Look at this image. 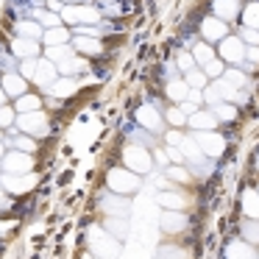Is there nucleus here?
Instances as JSON below:
<instances>
[{"label":"nucleus","instance_id":"f257e3e1","mask_svg":"<svg viewBox=\"0 0 259 259\" xmlns=\"http://www.w3.org/2000/svg\"><path fill=\"white\" fill-rule=\"evenodd\" d=\"M87 245H90V251L95 253L98 259H117V253H120L117 237H112L106 229H98V226H92V229H90Z\"/></svg>","mask_w":259,"mask_h":259},{"label":"nucleus","instance_id":"f03ea898","mask_svg":"<svg viewBox=\"0 0 259 259\" xmlns=\"http://www.w3.org/2000/svg\"><path fill=\"white\" fill-rule=\"evenodd\" d=\"M106 184H109V190H112V192H120V195H134V192L140 190L142 181H140V176H137L134 170L114 167V170H109Z\"/></svg>","mask_w":259,"mask_h":259},{"label":"nucleus","instance_id":"7ed1b4c3","mask_svg":"<svg viewBox=\"0 0 259 259\" xmlns=\"http://www.w3.org/2000/svg\"><path fill=\"white\" fill-rule=\"evenodd\" d=\"M101 209L103 214H112V218H128L131 212V201L120 192H101Z\"/></svg>","mask_w":259,"mask_h":259},{"label":"nucleus","instance_id":"20e7f679","mask_svg":"<svg viewBox=\"0 0 259 259\" xmlns=\"http://www.w3.org/2000/svg\"><path fill=\"white\" fill-rule=\"evenodd\" d=\"M223 259H259V253H256V245H253V242L242 240V237L240 240L231 237L223 248Z\"/></svg>","mask_w":259,"mask_h":259},{"label":"nucleus","instance_id":"39448f33","mask_svg":"<svg viewBox=\"0 0 259 259\" xmlns=\"http://www.w3.org/2000/svg\"><path fill=\"white\" fill-rule=\"evenodd\" d=\"M195 140H198V145H201V151L206 153L209 159H218V156H223V151H226V137H220V134H212V131H198V134H195Z\"/></svg>","mask_w":259,"mask_h":259},{"label":"nucleus","instance_id":"423d86ee","mask_svg":"<svg viewBox=\"0 0 259 259\" xmlns=\"http://www.w3.org/2000/svg\"><path fill=\"white\" fill-rule=\"evenodd\" d=\"M125 164H128V167H134L137 173H145V170H151V167H153L151 156H148V148L134 145V142H131L128 148H125Z\"/></svg>","mask_w":259,"mask_h":259},{"label":"nucleus","instance_id":"0eeeda50","mask_svg":"<svg viewBox=\"0 0 259 259\" xmlns=\"http://www.w3.org/2000/svg\"><path fill=\"white\" fill-rule=\"evenodd\" d=\"M3 170H6V173H25V170H31V164H34V159L28 156V153L25 151H17V148H14L12 153H6V156H3Z\"/></svg>","mask_w":259,"mask_h":259},{"label":"nucleus","instance_id":"6e6552de","mask_svg":"<svg viewBox=\"0 0 259 259\" xmlns=\"http://www.w3.org/2000/svg\"><path fill=\"white\" fill-rule=\"evenodd\" d=\"M20 128H25L28 134H34V137H45L48 134V120H45V114L42 112H25V114H20Z\"/></svg>","mask_w":259,"mask_h":259},{"label":"nucleus","instance_id":"1a4fd4ad","mask_svg":"<svg viewBox=\"0 0 259 259\" xmlns=\"http://www.w3.org/2000/svg\"><path fill=\"white\" fill-rule=\"evenodd\" d=\"M187 226H190V218H187V214H181L179 209H164V214H162V231H167V234H181Z\"/></svg>","mask_w":259,"mask_h":259},{"label":"nucleus","instance_id":"9d476101","mask_svg":"<svg viewBox=\"0 0 259 259\" xmlns=\"http://www.w3.org/2000/svg\"><path fill=\"white\" fill-rule=\"evenodd\" d=\"M64 12V20H67L70 25H75L81 20V23H101V12H98L95 6H81V9H62Z\"/></svg>","mask_w":259,"mask_h":259},{"label":"nucleus","instance_id":"9b49d317","mask_svg":"<svg viewBox=\"0 0 259 259\" xmlns=\"http://www.w3.org/2000/svg\"><path fill=\"white\" fill-rule=\"evenodd\" d=\"M137 123L148 131H162V114H159L151 103H145V106L137 109Z\"/></svg>","mask_w":259,"mask_h":259},{"label":"nucleus","instance_id":"f8f14e48","mask_svg":"<svg viewBox=\"0 0 259 259\" xmlns=\"http://www.w3.org/2000/svg\"><path fill=\"white\" fill-rule=\"evenodd\" d=\"M0 184H3V190H6V192H14V195H20V192H28L31 187H34V176L14 179V173H0Z\"/></svg>","mask_w":259,"mask_h":259},{"label":"nucleus","instance_id":"ddd939ff","mask_svg":"<svg viewBox=\"0 0 259 259\" xmlns=\"http://www.w3.org/2000/svg\"><path fill=\"white\" fill-rule=\"evenodd\" d=\"M201 34L206 36L209 42H220V39H226V36H229V31H226V23L220 17H206L201 23Z\"/></svg>","mask_w":259,"mask_h":259},{"label":"nucleus","instance_id":"4468645a","mask_svg":"<svg viewBox=\"0 0 259 259\" xmlns=\"http://www.w3.org/2000/svg\"><path fill=\"white\" fill-rule=\"evenodd\" d=\"M181 153H184V159H187V164H203L206 162V153L201 151V145H198V140H192V137H184V140H181Z\"/></svg>","mask_w":259,"mask_h":259},{"label":"nucleus","instance_id":"2eb2a0df","mask_svg":"<svg viewBox=\"0 0 259 259\" xmlns=\"http://www.w3.org/2000/svg\"><path fill=\"white\" fill-rule=\"evenodd\" d=\"M220 53H223L229 62H242L245 59V45H242L240 36H226V39H220Z\"/></svg>","mask_w":259,"mask_h":259},{"label":"nucleus","instance_id":"dca6fc26","mask_svg":"<svg viewBox=\"0 0 259 259\" xmlns=\"http://www.w3.org/2000/svg\"><path fill=\"white\" fill-rule=\"evenodd\" d=\"M12 53H14V56H23V59H34L36 53H39V45H36V39L17 36V39L12 42Z\"/></svg>","mask_w":259,"mask_h":259},{"label":"nucleus","instance_id":"f3484780","mask_svg":"<svg viewBox=\"0 0 259 259\" xmlns=\"http://www.w3.org/2000/svg\"><path fill=\"white\" fill-rule=\"evenodd\" d=\"M56 73H59V67H53V62H36L34 81H36V84H42V87H51L53 78H56Z\"/></svg>","mask_w":259,"mask_h":259},{"label":"nucleus","instance_id":"a211bd4d","mask_svg":"<svg viewBox=\"0 0 259 259\" xmlns=\"http://www.w3.org/2000/svg\"><path fill=\"white\" fill-rule=\"evenodd\" d=\"M212 12H214V17H220V20H234L237 12H240V0H214Z\"/></svg>","mask_w":259,"mask_h":259},{"label":"nucleus","instance_id":"6ab92c4d","mask_svg":"<svg viewBox=\"0 0 259 259\" xmlns=\"http://www.w3.org/2000/svg\"><path fill=\"white\" fill-rule=\"evenodd\" d=\"M3 90L12 98H23L25 95V78L23 75H14V73H6L3 75Z\"/></svg>","mask_w":259,"mask_h":259},{"label":"nucleus","instance_id":"aec40b11","mask_svg":"<svg viewBox=\"0 0 259 259\" xmlns=\"http://www.w3.org/2000/svg\"><path fill=\"white\" fill-rule=\"evenodd\" d=\"M187 123H190L192 128H198V131H212L214 125H218V117H214L212 112H195V114L187 117Z\"/></svg>","mask_w":259,"mask_h":259},{"label":"nucleus","instance_id":"412c9836","mask_svg":"<svg viewBox=\"0 0 259 259\" xmlns=\"http://www.w3.org/2000/svg\"><path fill=\"white\" fill-rule=\"evenodd\" d=\"M75 90H78L75 78H59V81H53V84L48 87V92H51V95H56V98H67V95H73Z\"/></svg>","mask_w":259,"mask_h":259},{"label":"nucleus","instance_id":"4be33fe9","mask_svg":"<svg viewBox=\"0 0 259 259\" xmlns=\"http://www.w3.org/2000/svg\"><path fill=\"white\" fill-rule=\"evenodd\" d=\"M75 51L87 53V56H98L103 48H101V42H98V36H78V39H75Z\"/></svg>","mask_w":259,"mask_h":259},{"label":"nucleus","instance_id":"5701e85b","mask_svg":"<svg viewBox=\"0 0 259 259\" xmlns=\"http://www.w3.org/2000/svg\"><path fill=\"white\" fill-rule=\"evenodd\" d=\"M103 229H106L109 234H114L117 240H123V237L128 234V223H125V218H112V214L106 218V223H103Z\"/></svg>","mask_w":259,"mask_h":259},{"label":"nucleus","instance_id":"b1692460","mask_svg":"<svg viewBox=\"0 0 259 259\" xmlns=\"http://www.w3.org/2000/svg\"><path fill=\"white\" fill-rule=\"evenodd\" d=\"M242 212H245L248 218L259 220V192L248 190L245 195H242Z\"/></svg>","mask_w":259,"mask_h":259},{"label":"nucleus","instance_id":"393cba45","mask_svg":"<svg viewBox=\"0 0 259 259\" xmlns=\"http://www.w3.org/2000/svg\"><path fill=\"white\" fill-rule=\"evenodd\" d=\"M187 92H190V87H187V81H167V98H173L176 103H184L187 101Z\"/></svg>","mask_w":259,"mask_h":259},{"label":"nucleus","instance_id":"a878e982","mask_svg":"<svg viewBox=\"0 0 259 259\" xmlns=\"http://www.w3.org/2000/svg\"><path fill=\"white\" fill-rule=\"evenodd\" d=\"M212 114L218 120H223V123H231V120L237 117V106H234V103H223V101H220L218 106H212Z\"/></svg>","mask_w":259,"mask_h":259},{"label":"nucleus","instance_id":"bb28decb","mask_svg":"<svg viewBox=\"0 0 259 259\" xmlns=\"http://www.w3.org/2000/svg\"><path fill=\"white\" fill-rule=\"evenodd\" d=\"M240 231H242V240H248V242H253V245H259V220L248 218L245 223L240 226Z\"/></svg>","mask_w":259,"mask_h":259},{"label":"nucleus","instance_id":"cd10ccee","mask_svg":"<svg viewBox=\"0 0 259 259\" xmlns=\"http://www.w3.org/2000/svg\"><path fill=\"white\" fill-rule=\"evenodd\" d=\"M17 34L25 36V39H39L42 28L36 23H31V20H20V23H17Z\"/></svg>","mask_w":259,"mask_h":259},{"label":"nucleus","instance_id":"c85d7f7f","mask_svg":"<svg viewBox=\"0 0 259 259\" xmlns=\"http://www.w3.org/2000/svg\"><path fill=\"white\" fill-rule=\"evenodd\" d=\"M67 39H70V34H67L64 28H59V25H56V28H48V34H45V42H48L51 48H59V45H64Z\"/></svg>","mask_w":259,"mask_h":259},{"label":"nucleus","instance_id":"c756f323","mask_svg":"<svg viewBox=\"0 0 259 259\" xmlns=\"http://www.w3.org/2000/svg\"><path fill=\"white\" fill-rule=\"evenodd\" d=\"M159 203H162L164 209H184V198H181L179 192H162V195H159Z\"/></svg>","mask_w":259,"mask_h":259},{"label":"nucleus","instance_id":"7c9ffc66","mask_svg":"<svg viewBox=\"0 0 259 259\" xmlns=\"http://www.w3.org/2000/svg\"><path fill=\"white\" fill-rule=\"evenodd\" d=\"M34 20H39L45 28H56L59 25V17H56V12H51V9H34Z\"/></svg>","mask_w":259,"mask_h":259},{"label":"nucleus","instance_id":"2f4dec72","mask_svg":"<svg viewBox=\"0 0 259 259\" xmlns=\"http://www.w3.org/2000/svg\"><path fill=\"white\" fill-rule=\"evenodd\" d=\"M17 109L20 114H25V112H36V109H39V98L36 95H23V98H17Z\"/></svg>","mask_w":259,"mask_h":259},{"label":"nucleus","instance_id":"473e14b6","mask_svg":"<svg viewBox=\"0 0 259 259\" xmlns=\"http://www.w3.org/2000/svg\"><path fill=\"white\" fill-rule=\"evenodd\" d=\"M206 73H201V70H192V73H187V87L190 90H203L206 87Z\"/></svg>","mask_w":259,"mask_h":259},{"label":"nucleus","instance_id":"72a5a7b5","mask_svg":"<svg viewBox=\"0 0 259 259\" xmlns=\"http://www.w3.org/2000/svg\"><path fill=\"white\" fill-rule=\"evenodd\" d=\"M192 56H195V62L209 64L214 59V53H212V48H209V45H195V48H192Z\"/></svg>","mask_w":259,"mask_h":259},{"label":"nucleus","instance_id":"f704fd0d","mask_svg":"<svg viewBox=\"0 0 259 259\" xmlns=\"http://www.w3.org/2000/svg\"><path fill=\"white\" fill-rule=\"evenodd\" d=\"M242 20H245L248 28H256L259 31V3H251V6L245 9V17H242Z\"/></svg>","mask_w":259,"mask_h":259},{"label":"nucleus","instance_id":"c9c22d12","mask_svg":"<svg viewBox=\"0 0 259 259\" xmlns=\"http://www.w3.org/2000/svg\"><path fill=\"white\" fill-rule=\"evenodd\" d=\"M179 70L181 73H192V70H198V62H195V56H190V53H181L179 56Z\"/></svg>","mask_w":259,"mask_h":259},{"label":"nucleus","instance_id":"e433bc0d","mask_svg":"<svg viewBox=\"0 0 259 259\" xmlns=\"http://www.w3.org/2000/svg\"><path fill=\"white\" fill-rule=\"evenodd\" d=\"M203 67H206L203 73H206L209 78H223V73H226V70H223V62H218V59H212V62L203 64Z\"/></svg>","mask_w":259,"mask_h":259},{"label":"nucleus","instance_id":"4c0bfd02","mask_svg":"<svg viewBox=\"0 0 259 259\" xmlns=\"http://www.w3.org/2000/svg\"><path fill=\"white\" fill-rule=\"evenodd\" d=\"M167 176L173 181H179V184H187L190 181V173H187L184 167H179V164H173V167H167Z\"/></svg>","mask_w":259,"mask_h":259},{"label":"nucleus","instance_id":"58836bf2","mask_svg":"<svg viewBox=\"0 0 259 259\" xmlns=\"http://www.w3.org/2000/svg\"><path fill=\"white\" fill-rule=\"evenodd\" d=\"M159 259H184V251L179 245H164L159 251Z\"/></svg>","mask_w":259,"mask_h":259},{"label":"nucleus","instance_id":"ea45409f","mask_svg":"<svg viewBox=\"0 0 259 259\" xmlns=\"http://www.w3.org/2000/svg\"><path fill=\"white\" fill-rule=\"evenodd\" d=\"M203 101H206L209 106H218V103L223 101V95H220V90H218V87H209V90L203 92Z\"/></svg>","mask_w":259,"mask_h":259},{"label":"nucleus","instance_id":"a19ab883","mask_svg":"<svg viewBox=\"0 0 259 259\" xmlns=\"http://www.w3.org/2000/svg\"><path fill=\"white\" fill-rule=\"evenodd\" d=\"M167 120L173 125H181V123H187V114L181 112V109H167Z\"/></svg>","mask_w":259,"mask_h":259},{"label":"nucleus","instance_id":"79ce46f5","mask_svg":"<svg viewBox=\"0 0 259 259\" xmlns=\"http://www.w3.org/2000/svg\"><path fill=\"white\" fill-rule=\"evenodd\" d=\"M223 75H226V81H229V84H234V87H242V84H245V75H242V73L229 70V73H223Z\"/></svg>","mask_w":259,"mask_h":259},{"label":"nucleus","instance_id":"37998d69","mask_svg":"<svg viewBox=\"0 0 259 259\" xmlns=\"http://www.w3.org/2000/svg\"><path fill=\"white\" fill-rule=\"evenodd\" d=\"M167 159H173L176 164L187 162V159H184V153H181V148H176V145H167Z\"/></svg>","mask_w":259,"mask_h":259},{"label":"nucleus","instance_id":"c03bdc74","mask_svg":"<svg viewBox=\"0 0 259 259\" xmlns=\"http://www.w3.org/2000/svg\"><path fill=\"white\" fill-rule=\"evenodd\" d=\"M14 67H17V62H14V59H9L6 53H0V70H3V73H12Z\"/></svg>","mask_w":259,"mask_h":259},{"label":"nucleus","instance_id":"a18cd8bd","mask_svg":"<svg viewBox=\"0 0 259 259\" xmlns=\"http://www.w3.org/2000/svg\"><path fill=\"white\" fill-rule=\"evenodd\" d=\"M242 39L251 42V45H256V42H259V31L256 28H248V25H245V28H242Z\"/></svg>","mask_w":259,"mask_h":259},{"label":"nucleus","instance_id":"49530a36","mask_svg":"<svg viewBox=\"0 0 259 259\" xmlns=\"http://www.w3.org/2000/svg\"><path fill=\"white\" fill-rule=\"evenodd\" d=\"M14 123V112L6 106H0V125H12Z\"/></svg>","mask_w":259,"mask_h":259},{"label":"nucleus","instance_id":"de8ad7c7","mask_svg":"<svg viewBox=\"0 0 259 259\" xmlns=\"http://www.w3.org/2000/svg\"><path fill=\"white\" fill-rule=\"evenodd\" d=\"M181 140H184V137H181L179 131H167V137H164V142H167V145H181Z\"/></svg>","mask_w":259,"mask_h":259},{"label":"nucleus","instance_id":"09e8293b","mask_svg":"<svg viewBox=\"0 0 259 259\" xmlns=\"http://www.w3.org/2000/svg\"><path fill=\"white\" fill-rule=\"evenodd\" d=\"M176 73H179V70H176V64H173V62H170V64H164L162 75H164V78H167V81H173V78H176Z\"/></svg>","mask_w":259,"mask_h":259},{"label":"nucleus","instance_id":"8fccbe9b","mask_svg":"<svg viewBox=\"0 0 259 259\" xmlns=\"http://www.w3.org/2000/svg\"><path fill=\"white\" fill-rule=\"evenodd\" d=\"M187 101H192V103L198 106V103L203 101V92H201V90H190V92H187Z\"/></svg>","mask_w":259,"mask_h":259},{"label":"nucleus","instance_id":"3c124183","mask_svg":"<svg viewBox=\"0 0 259 259\" xmlns=\"http://www.w3.org/2000/svg\"><path fill=\"white\" fill-rule=\"evenodd\" d=\"M34 67H36V64L28 59V62L23 64V78H34Z\"/></svg>","mask_w":259,"mask_h":259},{"label":"nucleus","instance_id":"603ef678","mask_svg":"<svg viewBox=\"0 0 259 259\" xmlns=\"http://www.w3.org/2000/svg\"><path fill=\"white\" fill-rule=\"evenodd\" d=\"M245 56L251 59V62H259V48H248V51H245Z\"/></svg>","mask_w":259,"mask_h":259},{"label":"nucleus","instance_id":"864d4df0","mask_svg":"<svg viewBox=\"0 0 259 259\" xmlns=\"http://www.w3.org/2000/svg\"><path fill=\"white\" fill-rule=\"evenodd\" d=\"M48 9H51V12H62V3H59V0H48Z\"/></svg>","mask_w":259,"mask_h":259},{"label":"nucleus","instance_id":"5fc2aeb1","mask_svg":"<svg viewBox=\"0 0 259 259\" xmlns=\"http://www.w3.org/2000/svg\"><path fill=\"white\" fill-rule=\"evenodd\" d=\"M181 112H190V114H195V112H198V106H195V103H181Z\"/></svg>","mask_w":259,"mask_h":259},{"label":"nucleus","instance_id":"6e6d98bb","mask_svg":"<svg viewBox=\"0 0 259 259\" xmlns=\"http://www.w3.org/2000/svg\"><path fill=\"white\" fill-rule=\"evenodd\" d=\"M3 198H6V190H3V184H0V201H3Z\"/></svg>","mask_w":259,"mask_h":259},{"label":"nucleus","instance_id":"4d7b16f0","mask_svg":"<svg viewBox=\"0 0 259 259\" xmlns=\"http://www.w3.org/2000/svg\"><path fill=\"white\" fill-rule=\"evenodd\" d=\"M3 156H6V153H3V142H0V162H3Z\"/></svg>","mask_w":259,"mask_h":259},{"label":"nucleus","instance_id":"13d9d810","mask_svg":"<svg viewBox=\"0 0 259 259\" xmlns=\"http://www.w3.org/2000/svg\"><path fill=\"white\" fill-rule=\"evenodd\" d=\"M101 3H103V6H109V3H114V0H101Z\"/></svg>","mask_w":259,"mask_h":259},{"label":"nucleus","instance_id":"bf43d9fd","mask_svg":"<svg viewBox=\"0 0 259 259\" xmlns=\"http://www.w3.org/2000/svg\"><path fill=\"white\" fill-rule=\"evenodd\" d=\"M0 167H3V164H0Z\"/></svg>","mask_w":259,"mask_h":259},{"label":"nucleus","instance_id":"052dcab7","mask_svg":"<svg viewBox=\"0 0 259 259\" xmlns=\"http://www.w3.org/2000/svg\"><path fill=\"white\" fill-rule=\"evenodd\" d=\"M0 142H3V140H0Z\"/></svg>","mask_w":259,"mask_h":259},{"label":"nucleus","instance_id":"680f3d73","mask_svg":"<svg viewBox=\"0 0 259 259\" xmlns=\"http://www.w3.org/2000/svg\"><path fill=\"white\" fill-rule=\"evenodd\" d=\"M0 98H3V95H0Z\"/></svg>","mask_w":259,"mask_h":259},{"label":"nucleus","instance_id":"e2e57ef3","mask_svg":"<svg viewBox=\"0 0 259 259\" xmlns=\"http://www.w3.org/2000/svg\"><path fill=\"white\" fill-rule=\"evenodd\" d=\"M256 192H259V190H256Z\"/></svg>","mask_w":259,"mask_h":259}]
</instances>
